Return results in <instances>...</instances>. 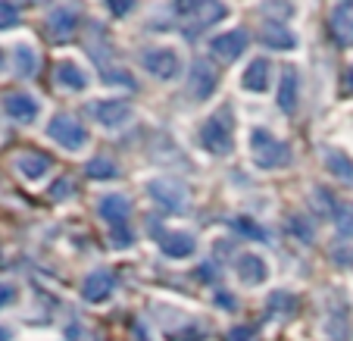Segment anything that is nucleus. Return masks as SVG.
<instances>
[{
	"instance_id": "1",
	"label": "nucleus",
	"mask_w": 353,
	"mask_h": 341,
	"mask_svg": "<svg viewBox=\"0 0 353 341\" xmlns=\"http://www.w3.org/2000/svg\"><path fill=\"white\" fill-rule=\"evenodd\" d=\"M247 148H250V160L260 169H281L291 163V148L281 138H275L269 128H250Z\"/></svg>"
},
{
	"instance_id": "2",
	"label": "nucleus",
	"mask_w": 353,
	"mask_h": 341,
	"mask_svg": "<svg viewBox=\"0 0 353 341\" xmlns=\"http://www.w3.org/2000/svg\"><path fill=\"white\" fill-rule=\"evenodd\" d=\"M234 119H232V110H216L210 119H203L200 126V148L210 150L216 157H228L234 148Z\"/></svg>"
},
{
	"instance_id": "3",
	"label": "nucleus",
	"mask_w": 353,
	"mask_h": 341,
	"mask_svg": "<svg viewBox=\"0 0 353 341\" xmlns=\"http://www.w3.org/2000/svg\"><path fill=\"white\" fill-rule=\"evenodd\" d=\"M47 135L60 144L63 150H81L88 144V128L79 116L72 113H57L54 119L47 122Z\"/></svg>"
},
{
	"instance_id": "4",
	"label": "nucleus",
	"mask_w": 353,
	"mask_h": 341,
	"mask_svg": "<svg viewBox=\"0 0 353 341\" xmlns=\"http://www.w3.org/2000/svg\"><path fill=\"white\" fill-rule=\"evenodd\" d=\"M141 63H144L147 72L160 81H172L181 75V57L172 47H150V50L141 54Z\"/></svg>"
},
{
	"instance_id": "5",
	"label": "nucleus",
	"mask_w": 353,
	"mask_h": 341,
	"mask_svg": "<svg viewBox=\"0 0 353 341\" xmlns=\"http://www.w3.org/2000/svg\"><path fill=\"white\" fill-rule=\"evenodd\" d=\"M147 194H150L163 210H169V213L188 207V191L181 185H175V182H169V179H150L147 182Z\"/></svg>"
},
{
	"instance_id": "6",
	"label": "nucleus",
	"mask_w": 353,
	"mask_h": 341,
	"mask_svg": "<svg viewBox=\"0 0 353 341\" xmlns=\"http://www.w3.org/2000/svg\"><path fill=\"white\" fill-rule=\"evenodd\" d=\"M244 50H247V32L244 28H232V32L216 35V38L210 41V54H213L219 63H234Z\"/></svg>"
},
{
	"instance_id": "7",
	"label": "nucleus",
	"mask_w": 353,
	"mask_h": 341,
	"mask_svg": "<svg viewBox=\"0 0 353 341\" xmlns=\"http://www.w3.org/2000/svg\"><path fill=\"white\" fill-rule=\"evenodd\" d=\"M225 13H228V7H225V3H222V0H200L197 7H194L191 13L185 16V19H188L185 32H188V35H197V32H203V28L216 26V22H219Z\"/></svg>"
},
{
	"instance_id": "8",
	"label": "nucleus",
	"mask_w": 353,
	"mask_h": 341,
	"mask_svg": "<svg viewBox=\"0 0 353 341\" xmlns=\"http://www.w3.org/2000/svg\"><path fill=\"white\" fill-rule=\"evenodd\" d=\"M113 288H116V279L110 269H91L85 275V282H81V298L88 304H103V301H110Z\"/></svg>"
},
{
	"instance_id": "9",
	"label": "nucleus",
	"mask_w": 353,
	"mask_h": 341,
	"mask_svg": "<svg viewBox=\"0 0 353 341\" xmlns=\"http://www.w3.org/2000/svg\"><path fill=\"white\" fill-rule=\"evenodd\" d=\"M216 85H219V72H216V66L210 60H197L191 66V79H188V88H191V97H197V101H207L210 94L216 91Z\"/></svg>"
},
{
	"instance_id": "10",
	"label": "nucleus",
	"mask_w": 353,
	"mask_h": 341,
	"mask_svg": "<svg viewBox=\"0 0 353 341\" xmlns=\"http://www.w3.org/2000/svg\"><path fill=\"white\" fill-rule=\"evenodd\" d=\"M88 113L107 128H116L132 119V107H128L125 101H116V97H110V101H94L91 107H88Z\"/></svg>"
},
{
	"instance_id": "11",
	"label": "nucleus",
	"mask_w": 353,
	"mask_h": 341,
	"mask_svg": "<svg viewBox=\"0 0 353 341\" xmlns=\"http://www.w3.org/2000/svg\"><path fill=\"white\" fill-rule=\"evenodd\" d=\"M234 273H238L241 285H263L269 279V263L263 260L260 254H241L238 263H234Z\"/></svg>"
},
{
	"instance_id": "12",
	"label": "nucleus",
	"mask_w": 353,
	"mask_h": 341,
	"mask_svg": "<svg viewBox=\"0 0 353 341\" xmlns=\"http://www.w3.org/2000/svg\"><path fill=\"white\" fill-rule=\"evenodd\" d=\"M97 213L103 222H110V226H125L128 222V213H132V204H128L125 194H103L97 201Z\"/></svg>"
},
{
	"instance_id": "13",
	"label": "nucleus",
	"mask_w": 353,
	"mask_h": 341,
	"mask_svg": "<svg viewBox=\"0 0 353 341\" xmlns=\"http://www.w3.org/2000/svg\"><path fill=\"white\" fill-rule=\"evenodd\" d=\"M3 110H7V116L16 122H34V116H38V101L26 91H13L3 97Z\"/></svg>"
},
{
	"instance_id": "14",
	"label": "nucleus",
	"mask_w": 353,
	"mask_h": 341,
	"mask_svg": "<svg viewBox=\"0 0 353 341\" xmlns=\"http://www.w3.org/2000/svg\"><path fill=\"white\" fill-rule=\"evenodd\" d=\"M297 97H300V75L294 66L281 69V81H279V110L281 113H294L297 110Z\"/></svg>"
},
{
	"instance_id": "15",
	"label": "nucleus",
	"mask_w": 353,
	"mask_h": 341,
	"mask_svg": "<svg viewBox=\"0 0 353 341\" xmlns=\"http://www.w3.org/2000/svg\"><path fill=\"white\" fill-rule=\"evenodd\" d=\"M157 241H160L163 254L172 257V260H185V257H191L194 248H197V241H194L188 232H163Z\"/></svg>"
},
{
	"instance_id": "16",
	"label": "nucleus",
	"mask_w": 353,
	"mask_h": 341,
	"mask_svg": "<svg viewBox=\"0 0 353 341\" xmlns=\"http://www.w3.org/2000/svg\"><path fill=\"white\" fill-rule=\"evenodd\" d=\"M50 163H54V160H50L47 154H41V150H26V154L16 157V169H19L28 182L44 179V175L50 173Z\"/></svg>"
},
{
	"instance_id": "17",
	"label": "nucleus",
	"mask_w": 353,
	"mask_h": 341,
	"mask_svg": "<svg viewBox=\"0 0 353 341\" xmlns=\"http://www.w3.org/2000/svg\"><path fill=\"white\" fill-rule=\"evenodd\" d=\"M244 91H250V94H266L269 91V60L256 57V60L247 63V69H244Z\"/></svg>"
},
{
	"instance_id": "18",
	"label": "nucleus",
	"mask_w": 353,
	"mask_h": 341,
	"mask_svg": "<svg viewBox=\"0 0 353 341\" xmlns=\"http://www.w3.org/2000/svg\"><path fill=\"white\" fill-rule=\"evenodd\" d=\"M75 26H79V13L75 10H54L50 19H47V28H50V38L57 41H69L75 35Z\"/></svg>"
},
{
	"instance_id": "19",
	"label": "nucleus",
	"mask_w": 353,
	"mask_h": 341,
	"mask_svg": "<svg viewBox=\"0 0 353 341\" xmlns=\"http://www.w3.org/2000/svg\"><path fill=\"white\" fill-rule=\"evenodd\" d=\"M57 81H60L66 91H85V88H88L85 69H81L79 63H69V60L57 66Z\"/></svg>"
},
{
	"instance_id": "20",
	"label": "nucleus",
	"mask_w": 353,
	"mask_h": 341,
	"mask_svg": "<svg viewBox=\"0 0 353 341\" xmlns=\"http://www.w3.org/2000/svg\"><path fill=\"white\" fill-rule=\"evenodd\" d=\"M332 32L341 44H353V7H338L332 13Z\"/></svg>"
},
{
	"instance_id": "21",
	"label": "nucleus",
	"mask_w": 353,
	"mask_h": 341,
	"mask_svg": "<svg viewBox=\"0 0 353 341\" xmlns=\"http://www.w3.org/2000/svg\"><path fill=\"white\" fill-rule=\"evenodd\" d=\"M263 44L275 47V50H294L297 38H294V32H288V28H281V26H266L263 28Z\"/></svg>"
},
{
	"instance_id": "22",
	"label": "nucleus",
	"mask_w": 353,
	"mask_h": 341,
	"mask_svg": "<svg viewBox=\"0 0 353 341\" xmlns=\"http://www.w3.org/2000/svg\"><path fill=\"white\" fill-rule=\"evenodd\" d=\"M322 160H325L328 173H334L341 182H353V163H350V157L347 154H341V150H325Z\"/></svg>"
},
{
	"instance_id": "23",
	"label": "nucleus",
	"mask_w": 353,
	"mask_h": 341,
	"mask_svg": "<svg viewBox=\"0 0 353 341\" xmlns=\"http://www.w3.org/2000/svg\"><path fill=\"white\" fill-rule=\"evenodd\" d=\"M16 72L26 75V79L38 72V54H34L32 47H26V44L16 47Z\"/></svg>"
},
{
	"instance_id": "24",
	"label": "nucleus",
	"mask_w": 353,
	"mask_h": 341,
	"mask_svg": "<svg viewBox=\"0 0 353 341\" xmlns=\"http://www.w3.org/2000/svg\"><path fill=\"white\" fill-rule=\"evenodd\" d=\"M85 173L91 175V179L107 182V179H116V173H119V169H116L113 160H107V157H94V160H88Z\"/></svg>"
},
{
	"instance_id": "25",
	"label": "nucleus",
	"mask_w": 353,
	"mask_h": 341,
	"mask_svg": "<svg viewBox=\"0 0 353 341\" xmlns=\"http://www.w3.org/2000/svg\"><path fill=\"white\" fill-rule=\"evenodd\" d=\"M269 307H272L275 313H285V316H291L294 310H297V298H294V295H288V291H275V295L269 298Z\"/></svg>"
},
{
	"instance_id": "26",
	"label": "nucleus",
	"mask_w": 353,
	"mask_h": 341,
	"mask_svg": "<svg viewBox=\"0 0 353 341\" xmlns=\"http://www.w3.org/2000/svg\"><path fill=\"white\" fill-rule=\"evenodd\" d=\"M72 194H75L72 175H63V179H57L54 188H50V197H54V201H66V197H72Z\"/></svg>"
},
{
	"instance_id": "27",
	"label": "nucleus",
	"mask_w": 353,
	"mask_h": 341,
	"mask_svg": "<svg viewBox=\"0 0 353 341\" xmlns=\"http://www.w3.org/2000/svg\"><path fill=\"white\" fill-rule=\"evenodd\" d=\"M19 22V10L13 0H0V28H13Z\"/></svg>"
},
{
	"instance_id": "28",
	"label": "nucleus",
	"mask_w": 353,
	"mask_h": 341,
	"mask_svg": "<svg viewBox=\"0 0 353 341\" xmlns=\"http://www.w3.org/2000/svg\"><path fill=\"white\" fill-rule=\"evenodd\" d=\"M334 226H338V232L344 235V238H353V204H350V207H344V210H338Z\"/></svg>"
},
{
	"instance_id": "29",
	"label": "nucleus",
	"mask_w": 353,
	"mask_h": 341,
	"mask_svg": "<svg viewBox=\"0 0 353 341\" xmlns=\"http://www.w3.org/2000/svg\"><path fill=\"white\" fill-rule=\"evenodd\" d=\"M169 341H203V329H200V326L179 329V332L169 335Z\"/></svg>"
},
{
	"instance_id": "30",
	"label": "nucleus",
	"mask_w": 353,
	"mask_h": 341,
	"mask_svg": "<svg viewBox=\"0 0 353 341\" xmlns=\"http://www.w3.org/2000/svg\"><path fill=\"white\" fill-rule=\"evenodd\" d=\"M254 335H256L254 326H234V329H228L225 341H254Z\"/></svg>"
},
{
	"instance_id": "31",
	"label": "nucleus",
	"mask_w": 353,
	"mask_h": 341,
	"mask_svg": "<svg viewBox=\"0 0 353 341\" xmlns=\"http://www.w3.org/2000/svg\"><path fill=\"white\" fill-rule=\"evenodd\" d=\"M291 232L300 235L303 241H313V226H310L303 216H294V220H291Z\"/></svg>"
},
{
	"instance_id": "32",
	"label": "nucleus",
	"mask_w": 353,
	"mask_h": 341,
	"mask_svg": "<svg viewBox=\"0 0 353 341\" xmlns=\"http://www.w3.org/2000/svg\"><path fill=\"white\" fill-rule=\"evenodd\" d=\"M134 3H138V0H107V7L113 16H128L134 10Z\"/></svg>"
},
{
	"instance_id": "33",
	"label": "nucleus",
	"mask_w": 353,
	"mask_h": 341,
	"mask_svg": "<svg viewBox=\"0 0 353 341\" xmlns=\"http://www.w3.org/2000/svg\"><path fill=\"white\" fill-rule=\"evenodd\" d=\"M113 244H116V248H128V244H132V232H128V228H122V226H116L113 228Z\"/></svg>"
},
{
	"instance_id": "34",
	"label": "nucleus",
	"mask_w": 353,
	"mask_h": 341,
	"mask_svg": "<svg viewBox=\"0 0 353 341\" xmlns=\"http://www.w3.org/2000/svg\"><path fill=\"white\" fill-rule=\"evenodd\" d=\"M238 226L244 228V232H250V235H256V238H266V232H263L256 222H247V220H238Z\"/></svg>"
},
{
	"instance_id": "35",
	"label": "nucleus",
	"mask_w": 353,
	"mask_h": 341,
	"mask_svg": "<svg viewBox=\"0 0 353 341\" xmlns=\"http://www.w3.org/2000/svg\"><path fill=\"white\" fill-rule=\"evenodd\" d=\"M13 295H16V291H13V288H10V285H0V307H3V304H10V301H13Z\"/></svg>"
},
{
	"instance_id": "36",
	"label": "nucleus",
	"mask_w": 353,
	"mask_h": 341,
	"mask_svg": "<svg viewBox=\"0 0 353 341\" xmlns=\"http://www.w3.org/2000/svg\"><path fill=\"white\" fill-rule=\"evenodd\" d=\"M344 88H347V91H353V66L344 72Z\"/></svg>"
},
{
	"instance_id": "37",
	"label": "nucleus",
	"mask_w": 353,
	"mask_h": 341,
	"mask_svg": "<svg viewBox=\"0 0 353 341\" xmlns=\"http://www.w3.org/2000/svg\"><path fill=\"white\" fill-rule=\"evenodd\" d=\"M216 301L225 304V307H234V298H228V295H216Z\"/></svg>"
},
{
	"instance_id": "38",
	"label": "nucleus",
	"mask_w": 353,
	"mask_h": 341,
	"mask_svg": "<svg viewBox=\"0 0 353 341\" xmlns=\"http://www.w3.org/2000/svg\"><path fill=\"white\" fill-rule=\"evenodd\" d=\"M0 341H7V332H3V329H0Z\"/></svg>"
},
{
	"instance_id": "39",
	"label": "nucleus",
	"mask_w": 353,
	"mask_h": 341,
	"mask_svg": "<svg viewBox=\"0 0 353 341\" xmlns=\"http://www.w3.org/2000/svg\"><path fill=\"white\" fill-rule=\"evenodd\" d=\"M0 66H3V54H0Z\"/></svg>"
}]
</instances>
